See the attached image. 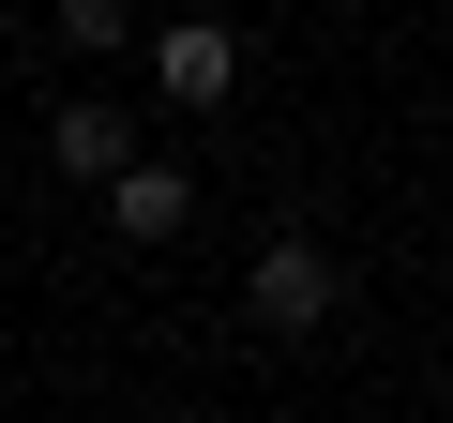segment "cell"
<instances>
[{"instance_id":"obj_1","label":"cell","mask_w":453,"mask_h":423,"mask_svg":"<svg viewBox=\"0 0 453 423\" xmlns=\"http://www.w3.org/2000/svg\"><path fill=\"white\" fill-rule=\"evenodd\" d=\"M242 303H257V333H333V303H348V258L333 242H257V273H242Z\"/></svg>"},{"instance_id":"obj_2","label":"cell","mask_w":453,"mask_h":423,"mask_svg":"<svg viewBox=\"0 0 453 423\" xmlns=\"http://www.w3.org/2000/svg\"><path fill=\"white\" fill-rule=\"evenodd\" d=\"M106 196H121V242H181V212H196L181 166H106Z\"/></svg>"},{"instance_id":"obj_3","label":"cell","mask_w":453,"mask_h":423,"mask_svg":"<svg viewBox=\"0 0 453 423\" xmlns=\"http://www.w3.org/2000/svg\"><path fill=\"white\" fill-rule=\"evenodd\" d=\"M226 91H242V46H226L211 16H196V31H166V106H226Z\"/></svg>"},{"instance_id":"obj_4","label":"cell","mask_w":453,"mask_h":423,"mask_svg":"<svg viewBox=\"0 0 453 423\" xmlns=\"http://www.w3.org/2000/svg\"><path fill=\"white\" fill-rule=\"evenodd\" d=\"M46 151H61L76 181H106V166H121V106H61V121H46Z\"/></svg>"}]
</instances>
